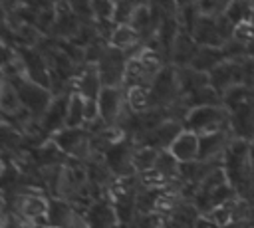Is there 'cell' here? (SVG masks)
Returning <instances> with one entry per match:
<instances>
[{
	"label": "cell",
	"mask_w": 254,
	"mask_h": 228,
	"mask_svg": "<svg viewBox=\"0 0 254 228\" xmlns=\"http://www.w3.org/2000/svg\"><path fill=\"white\" fill-rule=\"evenodd\" d=\"M8 81L14 85L16 93L20 97L22 109H26L32 115H36L38 119H42L44 113L48 111V107L54 101L50 89L40 85V83H36V81H32V79H28L24 73H14L12 79H8Z\"/></svg>",
	"instance_id": "1"
},
{
	"label": "cell",
	"mask_w": 254,
	"mask_h": 228,
	"mask_svg": "<svg viewBox=\"0 0 254 228\" xmlns=\"http://www.w3.org/2000/svg\"><path fill=\"white\" fill-rule=\"evenodd\" d=\"M67 101H69V95L67 97H56L52 101V105L48 107V111L44 113V117L40 119V125L42 129L52 137L54 133L62 131L65 127V117H67Z\"/></svg>",
	"instance_id": "8"
},
{
	"label": "cell",
	"mask_w": 254,
	"mask_h": 228,
	"mask_svg": "<svg viewBox=\"0 0 254 228\" xmlns=\"http://www.w3.org/2000/svg\"><path fill=\"white\" fill-rule=\"evenodd\" d=\"M127 101L131 105L133 111H147L151 101H153V95H151V87L147 85H133L129 87V95H127Z\"/></svg>",
	"instance_id": "14"
},
{
	"label": "cell",
	"mask_w": 254,
	"mask_h": 228,
	"mask_svg": "<svg viewBox=\"0 0 254 228\" xmlns=\"http://www.w3.org/2000/svg\"><path fill=\"white\" fill-rule=\"evenodd\" d=\"M167 153L179 165H192L200 161V137L189 129H181V133L169 145Z\"/></svg>",
	"instance_id": "4"
},
{
	"label": "cell",
	"mask_w": 254,
	"mask_h": 228,
	"mask_svg": "<svg viewBox=\"0 0 254 228\" xmlns=\"http://www.w3.org/2000/svg\"><path fill=\"white\" fill-rule=\"evenodd\" d=\"M127 57L125 52L115 50V48H103L99 57L95 59L103 87H119V83L125 79V71H127Z\"/></svg>",
	"instance_id": "3"
},
{
	"label": "cell",
	"mask_w": 254,
	"mask_h": 228,
	"mask_svg": "<svg viewBox=\"0 0 254 228\" xmlns=\"http://www.w3.org/2000/svg\"><path fill=\"white\" fill-rule=\"evenodd\" d=\"M46 228H56V226H46Z\"/></svg>",
	"instance_id": "23"
},
{
	"label": "cell",
	"mask_w": 254,
	"mask_h": 228,
	"mask_svg": "<svg viewBox=\"0 0 254 228\" xmlns=\"http://www.w3.org/2000/svg\"><path fill=\"white\" fill-rule=\"evenodd\" d=\"M226 123H228V115H226L224 107H220V105L196 107V109H189V115L185 119V129H189L200 137L206 133L224 131Z\"/></svg>",
	"instance_id": "2"
},
{
	"label": "cell",
	"mask_w": 254,
	"mask_h": 228,
	"mask_svg": "<svg viewBox=\"0 0 254 228\" xmlns=\"http://www.w3.org/2000/svg\"><path fill=\"white\" fill-rule=\"evenodd\" d=\"M16 228H36L34 224H30V222H22V224H18Z\"/></svg>",
	"instance_id": "22"
},
{
	"label": "cell",
	"mask_w": 254,
	"mask_h": 228,
	"mask_svg": "<svg viewBox=\"0 0 254 228\" xmlns=\"http://www.w3.org/2000/svg\"><path fill=\"white\" fill-rule=\"evenodd\" d=\"M210 220H214L218 226H228L230 222H232V210L228 208V204H224V206H216V208H210V212L206 214Z\"/></svg>",
	"instance_id": "18"
},
{
	"label": "cell",
	"mask_w": 254,
	"mask_h": 228,
	"mask_svg": "<svg viewBox=\"0 0 254 228\" xmlns=\"http://www.w3.org/2000/svg\"><path fill=\"white\" fill-rule=\"evenodd\" d=\"M50 141L62 151L64 155H73V157H85L87 155V139L81 129H69L64 127L62 131L54 133Z\"/></svg>",
	"instance_id": "5"
},
{
	"label": "cell",
	"mask_w": 254,
	"mask_h": 228,
	"mask_svg": "<svg viewBox=\"0 0 254 228\" xmlns=\"http://www.w3.org/2000/svg\"><path fill=\"white\" fill-rule=\"evenodd\" d=\"M151 10H153L151 4H137L135 12H133V16L129 20V26L135 32H139V34H143L145 30H149L151 24H153V12Z\"/></svg>",
	"instance_id": "17"
},
{
	"label": "cell",
	"mask_w": 254,
	"mask_h": 228,
	"mask_svg": "<svg viewBox=\"0 0 254 228\" xmlns=\"http://www.w3.org/2000/svg\"><path fill=\"white\" fill-rule=\"evenodd\" d=\"M222 147H224V131L200 135V161H206L212 155L220 153Z\"/></svg>",
	"instance_id": "15"
},
{
	"label": "cell",
	"mask_w": 254,
	"mask_h": 228,
	"mask_svg": "<svg viewBox=\"0 0 254 228\" xmlns=\"http://www.w3.org/2000/svg\"><path fill=\"white\" fill-rule=\"evenodd\" d=\"M95 119H101L97 99H85V123H93Z\"/></svg>",
	"instance_id": "19"
},
{
	"label": "cell",
	"mask_w": 254,
	"mask_h": 228,
	"mask_svg": "<svg viewBox=\"0 0 254 228\" xmlns=\"http://www.w3.org/2000/svg\"><path fill=\"white\" fill-rule=\"evenodd\" d=\"M73 83H75V89H73L75 93H79L85 99H97L103 89V81H101L97 63H85Z\"/></svg>",
	"instance_id": "6"
},
{
	"label": "cell",
	"mask_w": 254,
	"mask_h": 228,
	"mask_svg": "<svg viewBox=\"0 0 254 228\" xmlns=\"http://www.w3.org/2000/svg\"><path fill=\"white\" fill-rule=\"evenodd\" d=\"M131 157H133L131 159V167L135 171H141V172H149L151 169H155L159 165V153H157L155 147H149V145L143 147L141 151L133 153Z\"/></svg>",
	"instance_id": "13"
},
{
	"label": "cell",
	"mask_w": 254,
	"mask_h": 228,
	"mask_svg": "<svg viewBox=\"0 0 254 228\" xmlns=\"http://www.w3.org/2000/svg\"><path fill=\"white\" fill-rule=\"evenodd\" d=\"M194 228H222V226H218L214 220H210L208 216H198L196 220H194Z\"/></svg>",
	"instance_id": "20"
},
{
	"label": "cell",
	"mask_w": 254,
	"mask_h": 228,
	"mask_svg": "<svg viewBox=\"0 0 254 228\" xmlns=\"http://www.w3.org/2000/svg\"><path fill=\"white\" fill-rule=\"evenodd\" d=\"M0 107L6 115H12V113H18L22 109V103H20V97L14 89V85L4 79L2 81V95H0Z\"/></svg>",
	"instance_id": "16"
},
{
	"label": "cell",
	"mask_w": 254,
	"mask_h": 228,
	"mask_svg": "<svg viewBox=\"0 0 254 228\" xmlns=\"http://www.w3.org/2000/svg\"><path fill=\"white\" fill-rule=\"evenodd\" d=\"M20 210L30 222L42 224L50 216V202L40 194H26L20 198Z\"/></svg>",
	"instance_id": "9"
},
{
	"label": "cell",
	"mask_w": 254,
	"mask_h": 228,
	"mask_svg": "<svg viewBox=\"0 0 254 228\" xmlns=\"http://www.w3.org/2000/svg\"><path fill=\"white\" fill-rule=\"evenodd\" d=\"M85 125V97L79 93L71 91L69 101H67V117H65V127L69 129H81Z\"/></svg>",
	"instance_id": "12"
},
{
	"label": "cell",
	"mask_w": 254,
	"mask_h": 228,
	"mask_svg": "<svg viewBox=\"0 0 254 228\" xmlns=\"http://www.w3.org/2000/svg\"><path fill=\"white\" fill-rule=\"evenodd\" d=\"M250 161L254 165V135H252V141H250Z\"/></svg>",
	"instance_id": "21"
},
{
	"label": "cell",
	"mask_w": 254,
	"mask_h": 228,
	"mask_svg": "<svg viewBox=\"0 0 254 228\" xmlns=\"http://www.w3.org/2000/svg\"><path fill=\"white\" fill-rule=\"evenodd\" d=\"M121 103H123V95L119 87H103L99 97H97V105H99V117L105 125L115 123V119L119 117L121 111Z\"/></svg>",
	"instance_id": "7"
},
{
	"label": "cell",
	"mask_w": 254,
	"mask_h": 228,
	"mask_svg": "<svg viewBox=\"0 0 254 228\" xmlns=\"http://www.w3.org/2000/svg\"><path fill=\"white\" fill-rule=\"evenodd\" d=\"M139 40H141V34L135 32L129 24L115 26L113 32L109 34V46L115 48V50H121V52H125L129 48H133L135 44H139Z\"/></svg>",
	"instance_id": "11"
},
{
	"label": "cell",
	"mask_w": 254,
	"mask_h": 228,
	"mask_svg": "<svg viewBox=\"0 0 254 228\" xmlns=\"http://www.w3.org/2000/svg\"><path fill=\"white\" fill-rule=\"evenodd\" d=\"M48 222H50V226H56V228H79L77 222H81V220L69 204L54 200V202H50Z\"/></svg>",
	"instance_id": "10"
}]
</instances>
